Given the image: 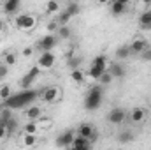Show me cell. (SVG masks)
<instances>
[{"mask_svg": "<svg viewBox=\"0 0 151 150\" xmlns=\"http://www.w3.org/2000/svg\"><path fill=\"white\" fill-rule=\"evenodd\" d=\"M102 104V87L100 85H93L90 88V92L86 94V99H84V108L93 111L97 108H100Z\"/></svg>", "mask_w": 151, "mask_h": 150, "instance_id": "cell-1", "label": "cell"}, {"mask_svg": "<svg viewBox=\"0 0 151 150\" xmlns=\"http://www.w3.org/2000/svg\"><path fill=\"white\" fill-rule=\"evenodd\" d=\"M109 67H107V58L104 57V55H100V57H97L93 62H91V66H90V71H88V76L91 78V79H100V76L104 74L106 71H107Z\"/></svg>", "mask_w": 151, "mask_h": 150, "instance_id": "cell-2", "label": "cell"}, {"mask_svg": "<svg viewBox=\"0 0 151 150\" xmlns=\"http://www.w3.org/2000/svg\"><path fill=\"white\" fill-rule=\"evenodd\" d=\"M14 25L18 30H23V32H30L37 27V18L32 16V14H18L16 20H14Z\"/></svg>", "mask_w": 151, "mask_h": 150, "instance_id": "cell-3", "label": "cell"}, {"mask_svg": "<svg viewBox=\"0 0 151 150\" xmlns=\"http://www.w3.org/2000/svg\"><path fill=\"white\" fill-rule=\"evenodd\" d=\"M40 99L47 104H53L56 101L62 99V88L56 87V85H51V87H46L42 92H40Z\"/></svg>", "mask_w": 151, "mask_h": 150, "instance_id": "cell-4", "label": "cell"}, {"mask_svg": "<svg viewBox=\"0 0 151 150\" xmlns=\"http://www.w3.org/2000/svg\"><path fill=\"white\" fill-rule=\"evenodd\" d=\"M55 64H56V57H55L53 51H46V53H42V55L39 57V60H37V67L39 69H46V71L53 69Z\"/></svg>", "mask_w": 151, "mask_h": 150, "instance_id": "cell-5", "label": "cell"}, {"mask_svg": "<svg viewBox=\"0 0 151 150\" xmlns=\"http://www.w3.org/2000/svg\"><path fill=\"white\" fill-rule=\"evenodd\" d=\"M77 136H81V138H84V140H88L90 143L97 138V133H95V127H93V124H88V122H83L79 127H77Z\"/></svg>", "mask_w": 151, "mask_h": 150, "instance_id": "cell-6", "label": "cell"}, {"mask_svg": "<svg viewBox=\"0 0 151 150\" xmlns=\"http://www.w3.org/2000/svg\"><path fill=\"white\" fill-rule=\"evenodd\" d=\"M128 48H130V55H142L150 48V42L144 37H137L132 41V44H128Z\"/></svg>", "mask_w": 151, "mask_h": 150, "instance_id": "cell-7", "label": "cell"}, {"mask_svg": "<svg viewBox=\"0 0 151 150\" xmlns=\"http://www.w3.org/2000/svg\"><path fill=\"white\" fill-rule=\"evenodd\" d=\"M125 118H127V111H125L123 108H113L111 111L107 113V120H109V124H113V125L123 124Z\"/></svg>", "mask_w": 151, "mask_h": 150, "instance_id": "cell-8", "label": "cell"}, {"mask_svg": "<svg viewBox=\"0 0 151 150\" xmlns=\"http://www.w3.org/2000/svg\"><path fill=\"white\" fill-rule=\"evenodd\" d=\"M74 138H76L74 131H65L63 134H60V136L56 138V147H60V149H69V147H72Z\"/></svg>", "mask_w": 151, "mask_h": 150, "instance_id": "cell-9", "label": "cell"}, {"mask_svg": "<svg viewBox=\"0 0 151 150\" xmlns=\"http://www.w3.org/2000/svg\"><path fill=\"white\" fill-rule=\"evenodd\" d=\"M146 117H148V111L144 110V108H134L132 111L128 113V118H130V122L132 124H135V125H139V124H142L144 120H146Z\"/></svg>", "mask_w": 151, "mask_h": 150, "instance_id": "cell-10", "label": "cell"}, {"mask_svg": "<svg viewBox=\"0 0 151 150\" xmlns=\"http://www.w3.org/2000/svg\"><path fill=\"white\" fill-rule=\"evenodd\" d=\"M55 46H56V37H55L53 34H47V36H44V37L39 41V48L42 50V53L51 51Z\"/></svg>", "mask_w": 151, "mask_h": 150, "instance_id": "cell-11", "label": "cell"}, {"mask_svg": "<svg viewBox=\"0 0 151 150\" xmlns=\"http://www.w3.org/2000/svg\"><path fill=\"white\" fill-rule=\"evenodd\" d=\"M128 5H130V4L125 2V0H116V2H111V4H109V9H111V12H113L114 16H121V14L127 12Z\"/></svg>", "mask_w": 151, "mask_h": 150, "instance_id": "cell-12", "label": "cell"}, {"mask_svg": "<svg viewBox=\"0 0 151 150\" xmlns=\"http://www.w3.org/2000/svg\"><path fill=\"white\" fill-rule=\"evenodd\" d=\"M25 117H27V120L28 122H39L40 118H42V110L39 108V106H28L27 110H25Z\"/></svg>", "mask_w": 151, "mask_h": 150, "instance_id": "cell-13", "label": "cell"}, {"mask_svg": "<svg viewBox=\"0 0 151 150\" xmlns=\"http://www.w3.org/2000/svg\"><path fill=\"white\" fill-rule=\"evenodd\" d=\"M39 73H40V71H39L37 66H35V67H32V69L28 71V74L23 76V79H21V87H23V88H28V87H30V85H32V83L37 79Z\"/></svg>", "mask_w": 151, "mask_h": 150, "instance_id": "cell-14", "label": "cell"}, {"mask_svg": "<svg viewBox=\"0 0 151 150\" xmlns=\"http://www.w3.org/2000/svg\"><path fill=\"white\" fill-rule=\"evenodd\" d=\"M139 27L142 30H151V11H144L139 16Z\"/></svg>", "mask_w": 151, "mask_h": 150, "instance_id": "cell-15", "label": "cell"}, {"mask_svg": "<svg viewBox=\"0 0 151 150\" xmlns=\"http://www.w3.org/2000/svg\"><path fill=\"white\" fill-rule=\"evenodd\" d=\"M19 0H7L5 4H4V11L7 12V14H14L18 9H19Z\"/></svg>", "mask_w": 151, "mask_h": 150, "instance_id": "cell-16", "label": "cell"}, {"mask_svg": "<svg viewBox=\"0 0 151 150\" xmlns=\"http://www.w3.org/2000/svg\"><path fill=\"white\" fill-rule=\"evenodd\" d=\"M134 138H135V136H134V133H132V131H121V133L118 134V141H119V143H123V145H125V143H132V141H134Z\"/></svg>", "mask_w": 151, "mask_h": 150, "instance_id": "cell-17", "label": "cell"}, {"mask_svg": "<svg viewBox=\"0 0 151 150\" xmlns=\"http://www.w3.org/2000/svg\"><path fill=\"white\" fill-rule=\"evenodd\" d=\"M79 11H81V7H79V4H76V2H70V4H67V7H65V14L69 16V18H74L76 14H79Z\"/></svg>", "mask_w": 151, "mask_h": 150, "instance_id": "cell-18", "label": "cell"}, {"mask_svg": "<svg viewBox=\"0 0 151 150\" xmlns=\"http://www.w3.org/2000/svg\"><path fill=\"white\" fill-rule=\"evenodd\" d=\"M44 9H46V12H47V14H58V12H60V9H62V5H60L58 2H55V0H49V2L46 4V7H44Z\"/></svg>", "mask_w": 151, "mask_h": 150, "instance_id": "cell-19", "label": "cell"}, {"mask_svg": "<svg viewBox=\"0 0 151 150\" xmlns=\"http://www.w3.org/2000/svg\"><path fill=\"white\" fill-rule=\"evenodd\" d=\"M130 57V48H128V44H123V46H119L118 50H116V58L118 60H125V58H128Z\"/></svg>", "mask_w": 151, "mask_h": 150, "instance_id": "cell-20", "label": "cell"}, {"mask_svg": "<svg viewBox=\"0 0 151 150\" xmlns=\"http://www.w3.org/2000/svg\"><path fill=\"white\" fill-rule=\"evenodd\" d=\"M107 71L113 74V78H123V76H125V69H123V66H119V64H113Z\"/></svg>", "mask_w": 151, "mask_h": 150, "instance_id": "cell-21", "label": "cell"}, {"mask_svg": "<svg viewBox=\"0 0 151 150\" xmlns=\"http://www.w3.org/2000/svg\"><path fill=\"white\" fill-rule=\"evenodd\" d=\"M37 133H39L37 122H27L23 125V134H37Z\"/></svg>", "mask_w": 151, "mask_h": 150, "instance_id": "cell-22", "label": "cell"}, {"mask_svg": "<svg viewBox=\"0 0 151 150\" xmlns=\"http://www.w3.org/2000/svg\"><path fill=\"white\" fill-rule=\"evenodd\" d=\"M11 95H12V87L11 85H2L0 87V99L2 101H7V99H11Z\"/></svg>", "mask_w": 151, "mask_h": 150, "instance_id": "cell-23", "label": "cell"}, {"mask_svg": "<svg viewBox=\"0 0 151 150\" xmlns=\"http://www.w3.org/2000/svg\"><path fill=\"white\" fill-rule=\"evenodd\" d=\"M23 145L25 147H35L37 145V134H23Z\"/></svg>", "mask_w": 151, "mask_h": 150, "instance_id": "cell-24", "label": "cell"}, {"mask_svg": "<svg viewBox=\"0 0 151 150\" xmlns=\"http://www.w3.org/2000/svg\"><path fill=\"white\" fill-rule=\"evenodd\" d=\"M83 147H90V141L76 134V138H74V141H72V147H70V149L76 150V149H83Z\"/></svg>", "mask_w": 151, "mask_h": 150, "instance_id": "cell-25", "label": "cell"}, {"mask_svg": "<svg viewBox=\"0 0 151 150\" xmlns=\"http://www.w3.org/2000/svg\"><path fill=\"white\" fill-rule=\"evenodd\" d=\"M70 79L76 81V83H83V81H84V71H81V69H72Z\"/></svg>", "mask_w": 151, "mask_h": 150, "instance_id": "cell-26", "label": "cell"}, {"mask_svg": "<svg viewBox=\"0 0 151 150\" xmlns=\"http://www.w3.org/2000/svg\"><path fill=\"white\" fill-rule=\"evenodd\" d=\"M70 36H72V32H70L69 27H58V37L62 39V41L70 39Z\"/></svg>", "mask_w": 151, "mask_h": 150, "instance_id": "cell-27", "label": "cell"}, {"mask_svg": "<svg viewBox=\"0 0 151 150\" xmlns=\"http://www.w3.org/2000/svg\"><path fill=\"white\" fill-rule=\"evenodd\" d=\"M113 74H111V73H109V71H106V73H104V74L100 76V79H99V83H100V87H106V85H111V83H113Z\"/></svg>", "mask_w": 151, "mask_h": 150, "instance_id": "cell-28", "label": "cell"}, {"mask_svg": "<svg viewBox=\"0 0 151 150\" xmlns=\"http://www.w3.org/2000/svg\"><path fill=\"white\" fill-rule=\"evenodd\" d=\"M16 60H18V58H16L14 53H5V60H4V64H5L7 67H11V66L16 64Z\"/></svg>", "mask_w": 151, "mask_h": 150, "instance_id": "cell-29", "label": "cell"}, {"mask_svg": "<svg viewBox=\"0 0 151 150\" xmlns=\"http://www.w3.org/2000/svg\"><path fill=\"white\" fill-rule=\"evenodd\" d=\"M5 129H7V133H14V131L18 129V120L12 117V118H11L7 124H5Z\"/></svg>", "mask_w": 151, "mask_h": 150, "instance_id": "cell-30", "label": "cell"}, {"mask_svg": "<svg viewBox=\"0 0 151 150\" xmlns=\"http://www.w3.org/2000/svg\"><path fill=\"white\" fill-rule=\"evenodd\" d=\"M12 118V113L9 111V110H5V111H2V115H0V125H5L9 120Z\"/></svg>", "mask_w": 151, "mask_h": 150, "instance_id": "cell-31", "label": "cell"}, {"mask_svg": "<svg viewBox=\"0 0 151 150\" xmlns=\"http://www.w3.org/2000/svg\"><path fill=\"white\" fill-rule=\"evenodd\" d=\"M37 125H39V129H46V127L51 125V120H49V118H47V120H46V118H40L37 122Z\"/></svg>", "mask_w": 151, "mask_h": 150, "instance_id": "cell-32", "label": "cell"}, {"mask_svg": "<svg viewBox=\"0 0 151 150\" xmlns=\"http://www.w3.org/2000/svg\"><path fill=\"white\" fill-rule=\"evenodd\" d=\"M7 73H9V67H7L5 64H2V66H0V81H2V79H5Z\"/></svg>", "mask_w": 151, "mask_h": 150, "instance_id": "cell-33", "label": "cell"}, {"mask_svg": "<svg viewBox=\"0 0 151 150\" xmlns=\"http://www.w3.org/2000/svg\"><path fill=\"white\" fill-rule=\"evenodd\" d=\"M7 134H9V133H7V129H5V125H0V141H2V140H4V138L7 136Z\"/></svg>", "mask_w": 151, "mask_h": 150, "instance_id": "cell-34", "label": "cell"}, {"mask_svg": "<svg viewBox=\"0 0 151 150\" xmlns=\"http://www.w3.org/2000/svg\"><path fill=\"white\" fill-rule=\"evenodd\" d=\"M47 30H49V32H53V30H58V23H56V21H51V23L47 25Z\"/></svg>", "mask_w": 151, "mask_h": 150, "instance_id": "cell-35", "label": "cell"}, {"mask_svg": "<svg viewBox=\"0 0 151 150\" xmlns=\"http://www.w3.org/2000/svg\"><path fill=\"white\" fill-rule=\"evenodd\" d=\"M32 53H34V48H25L23 53H21V57H30Z\"/></svg>", "mask_w": 151, "mask_h": 150, "instance_id": "cell-36", "label": "cell"}, {"mask_svg": "<svg viewBox=\"0 0 151 150\" xmlns=\"http://www.w3.org/2000/svg\"><path fill=\"white\" fill-rule=\"evenodd\" d=\"M142 58H144V60H151V46L144 51V53H142Z\"/></svg>", "mask_w": 151, "mask_h": 150, "instance_id": "cell-37", "label": "cell"}, {"mask_svg": "<svg viewBox=\"0 0 151 150\" xmlns=\"http://www.w3.org/2000/svg\"><path fill=\"white\" fill-rule=\"evenodd\" d=\"M74 150V149H72ZM76 150H90V147H83V149H76Z\"/></svg>", "mask_w": 151, "mask_h": 150, "instance_id": "cell-38", "label": "cell"}, {"mask_svg": "<svg viewBox=\"0 0 151 150\" xmlns=\"http://www.w3.org/2000/svg\"><path fill=\"white\" fill-rule=\"evenodd\" d=\"M2 30H4V23L0 21V34H2Z\"/></svg>", "mask_w": 151, "mask_h": 150, "instance_id": "cell-39", "label": "cell"}, {"mask_svg": "<svg viewBox=\"0 0 151 150\" xmlns=\"http://www.w3.org/2000/svg\"><path fill=\"white\" fill-rule=\"evenodd\" d=\"M116 150H123V149H116Z\"/></svg>", "mask_w": 151, "mask_h": 150, "instance_id": "cell-40", "label": "cell"}, {"mask_svg": "<svg viewBox=\"0 0 151 150\" xmlns=\"http://www.w3.org/2000/svg\"><path fill=\"white\" fill-rule=\"evenodd\" d=\"M0 66H2V62H0Z\"/></svg>", "mask_w": 151, "mask_h": 150, "instance_id": "cell-41", "label": "cell"}, {"mask_svg": "<svg viewBox=\"0 0 151 150\" xmlns=\"http://www.w3.org/2000/svg\"><path fill=\"white\" fill-rule=\"evenodd\" d=\"M150 124H151V120H150Z\"/></svg>", "mask_w": 151, "mask_h": 150, "instance_id": "cell-42", "label": "cell"}]
</instances>
